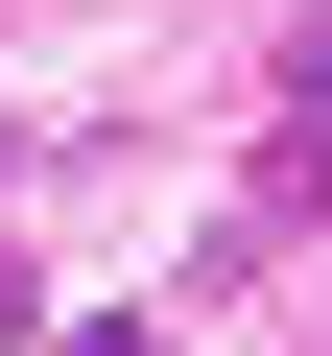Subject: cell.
<instances>
[{
	"label": "cell",
	"instance_id": "obj_2",
	"mask_svg": "<svg viewBox=\"0 0 332 356\" xmlns=\"http://www.w3.org/2000/svg\"><path fill=\"white\" fill-rule=\"evenodd\" d=\"M0 166H24V119H0Z\"/></svg>",
	"mask_w": 332,
	"mask_h": 356
},
{
	"label": "cell",
	"instance_id": "obj_1",
	"mask_svg": "<svg viewBox=\"0 0 332 356\" xmlns=\"http://www.w3.org/2000/svg\"><path fill=\"white\" fill-rule=\"evenodd\" d=\"M285 95H308V119H332V24H285Z\"/></svg>",
	"mask_w": 332,
	"mask_h": 356
}]
</instances>
